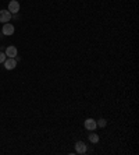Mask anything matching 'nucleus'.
<instances>
[{
    "label": "nucleus",
    "mask_w": 139,
    "mask_h": 155,
    "mask_svg": "<svg viewBox=\"0 0 139 155\" xmlns=\"http://www.w3.org/2000/svg\"><path fill=\"white\" fill-rule=\"evenodd\" d=\"M3 65L6 67V70H14L17 66V60H15V58H7Z\"/></svg>",
    "instance_id": "1"
},
{
    "label": "nucleus",
    "mask_w": 139,
    "mask_h": 155,
    "mask_svg": "<svg viewBox=\"0 0 139 155\" xmlns=\"http://www.w3.org/2000/svg\"><path fill=\"white\" fill-rule=\"evenodd\" d=\"M1 34L3 35H6V36H10V35H13L14 34V25L13 24H10V22H6L3 28H1Z\"/></svg>",
    "instance_id": "2"
},
{
    "label": "nucleus",
    "mask_w": 139,
    "mask_h": 155,
    "mask_svg": "<svg viewBox=\"0 0 139 155\" xmlns=\"http://www.w3.org/2000/svg\"><path fill=\"white\" fill-rule=\"evenodd\" d=\"M8 11L11 14H17L19 11V3L17 0H11V1L8 3Z\"/></svg>",
    "instance_id": "3"
},
{
    "label": "nucleus",
    "mask_w": 139,
    "mask_h": 155,
    "mask_svg": "<svg viewBox=\"0 0 139 155\" xmlns=\"http://www.w3.org/2000/svg\"><path fill=\"white\" fill-rule=\"evenodd\" d=\"M11 20V13L8 10H0V22H8Z\"/></svg>",
    "instance_id": "4"
},
{
    "label": "nucleus",
    "mask_w": 139,
    "mask_h": 155,
    "mask_svg": "<svg viewBox=\"0 0 139 155\" xmlns=\"http://www.w3.org/2000/svg\"><path fill=\"white\" fill-rule=\"evenodd\" d=\"M86 144L83 141H76L75 142V151L78 152V154H85L86 152Z\"/></svg>",
    "instance_id": "5"
},
{
    "label": "nucleus",
    "mask_w": 139,
    "mask_h": 155,
    "mask_svg": "<svg viewBox=\"0 0 139 155\" xmlns=\"http://www.w3.org/2000/svg\"><path fill=\"white\" fill-rule=\"evenodd\" d=\"M4 53H6L7 58H17V55H18V50H17V48H15V46H8Z\"/></svg>",
    "instance_id": "6"
},
{
    "label": "nucleus",
    "mask_w": 139,
    "mask_h": 155,
    "mask_svg": "<svg viewBox=\"0 0 139 155\" xmlns=\"http://www.w3.org/2000/svg\"><path fill=\"white\" fill-rule=\"evenodd\" d=\"M85 127H86L88 130H90V131H93V130L97 127L96 120L95 119H86V120H85Z\"/></svg>",
    "instance_id": "7"
},
{
    "label": "nucleus",
    "mask_w": 139,
    "mask_h": 155,
    "mask_svg": "<svg viewBox=\"0 0 139 155\" xmlns=\"http://www.w3.org/2000/svg\"><path fill=\"white\" fill-rule=\"evenodd\" d=\"M89 141L92 142V144H97V142H99V136H97V134H95V133L89 134Z\"/></svg>",
    "instance_id": "8"
},
{
    "label": "nucleus",
    "mask_w": 139,
    "mask_h": 155,
    "mask_svg": "<svg viewBox=\"0 0 139 155\" xmlns=\"http://www.w3.org/2000/svg\"><path fill=\"white\" fill-rule=\"evenodd\" d=\"M96 124H97L99 127H106V124H107V122H106V119H99V120L96 122Z\"/></svg>",
    "instance_id": "9"
},
{
    "label": "nucleus",
    "mask_w": 139,
    "mask_h": 155,
    "mask_svg": "<svg viewBox=\"0 0 139 155\" xmlns=\"http://www.w3.org/2000/svg\"><path fill=\"white\" fill-rule=\"evenodd\" d=\"M7 59V56H6V53L4 52H0V63H4V60Z\"/></svg>",
    "instance_id": "10"
}]
</instances>
